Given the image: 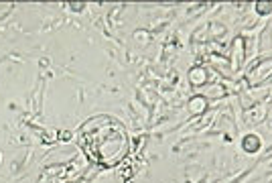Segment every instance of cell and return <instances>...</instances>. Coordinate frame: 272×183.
Listing matches in <instances>:
<instances>
[{
	"label": "cell",
	"mask_w": 272,
	"mask_h": 183,
	"mask_svg": "<svg viewBox=\"0 0 272 183\" xmlns=\"http://www.w3.org/2000/svg\"><path fill=\"white\" fill-rule=\"evenodd\" d=\"M205 108H207V100L203 96H193L189 100V112L191 114H203Z\"/></svg>",
	"instance_id": "cell-2"
},
{
	"label": "cell",
	"mask_w": 272,
	"mask_h": 183,
	"mask_svg": "<svg viewBox=\"0 0 272 183\" xmlns=\"http://www.w3.org/2000/svg\"><path fill=\"white\" fill-rule=\"evenodd\" d=\"M242 147H244L246 153H256V151L260 149V138H258L256 134H248V136H244Z\"/></svg>",
	"instance_id": "cell-3"
},
{
	"label": "cell",
	"mask_w": 272,
	"mask_h": 183,
	"mask_svg": "<svg viewBox=\"0 0 272 183\" xmlns=\"http://www.w3.org/2000/svg\"><path fill=\"white\" fill-rule=\"evenodd\" d=\"M234 45H236V59H234V71H236V69H238V67L242 65V61H244V39H242V37H238Z\"/></svg>",
	"instance_id": "cell-4"
},
{
	"label": "cell",
	"mask_w": 272,
	"mask_h": 183,
	"mask_svg": "<svg viewBox=\"0 0 272 183\" xmlns=\"http://www.w3.org/2000/svg\"><path fill=\"white\" fill-rule=\"evenodd\" d=\"M189 82H191V86H203L207 82V71L203 67H193L189 71Z\"/></svg>",
	"instance_id": "cell-1"
},
{
	"label": "cell",
	"mask_w": 272,
	"mask_h": 183,
	"mask_svg": "<svg viewBox=\"0 0 272 183\" xmlns=\"http://www.w3.org/2000/svg\"><path fill=\"white\" fill-rule=\"evenodd\" d=\"M71 8L79 12V10H83V2H73V4H71Z\"/></svg>",
	"instance_id": "cell-6"
},
{
	"label": "cell",
	"mask_w": 272,
	"mask_h": 183,
	"mask_svg": "<svg viewBox=\"0 0 272 183\" xmlns=\"http://www.w3.org/2000/svg\"><path fill=\"white\" fill-rule=\"evenodd\" d=\"M256 12H258V14H270L272 12V2H264V0L256 2Z\"/></svg>",
	"instance_id": "cell-5"
}]
</instances>
